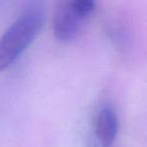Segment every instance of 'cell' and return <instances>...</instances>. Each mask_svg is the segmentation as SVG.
Masks as SVG:
<instances>
[{
  "label": "cell",
  "mask_w": 147,
  "mask_h": 147,
  "mask_svg": "<svg viewBox=\"0 0 147 147\" xmlns=\"http://www.w3.org/2000/svg\"><path fill=\"white\" fill-rule=\"evenodd\" d=\"M92 0H63L57 3L53 14V34L63 42L73 40L83 23L95 10Z\"/></svg>",
  "instance_id": "cell-2"
},
{
  "label": "cell",
  "mask_w": 147,
  "mask_h": 147,
  "mask_svg": "<svg viewBox=\"0 0 147 147\" xmlns=\"http://www.w3.org/2000/svg\"><path fill=\"white\" fill-rule=\"evenodd\" d=\"M45 14L38 7L25 9L0 37V71L8 67L40 32Z\"/></svg>",
  "instance_id": "cell-1"
},
{
  "label": "cell",
  "mask_w": 147,
  "mask_h": 147,
  "mask_svg": "<svg viewBox=\"0 0 147 147\" xmlns=\"http://www.w3.org/2000/svg\"><path fill=\"white\" fill-rule=\"evenodd\" d=\"M118 117L114 109L104 107L99 111L95 121V133L102 147H111L118 134Z\"/></svg>",
  "instance_id": "cell-3"
}]
</instances>
